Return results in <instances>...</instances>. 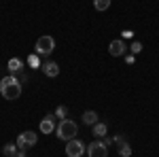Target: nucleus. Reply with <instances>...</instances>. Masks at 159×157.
Masks as SVG:
<instances>
[{
    "mask_svg": "<svg viewBox=\"0 0 159 157\" xmlns=\"http://www.w3.org/2000/svg\"><path fill=\"white\" fill-rule=\"evenodd\" d=\"M17 151H19L17 145H4V146H2V155H7V157H15Z\"/></svg>",
    "mask_w": 159,
    "mask_h": 157,
    "instance_id": "14",
    "label": "nucleus"
},
{
    "mask_svg": "<svg viewBox=\"0 0 159 157\" xmlns=\"http://www.w3.org/2000/svg\"><path fill=\"white\" fill-rule=\"evenodd\" d=\"M87 155L89 157H108V146L104 145L102 140H93L91 145L87 146Z\"/></svg>",
    "mask_w": 159,
    "mask_h": 157,
    "instance_id": "5",
    "label": "nucleus"
},
{
    "mask_svg": "<svg viewBox=\"0 0 159 157\" xmlns=\"http://www.w3.org/2000/svg\"><path fill=\"white\" fill-rule=\"evenodd\" d=\"M83 123L85 125H96L98 123V113L96 110H85L83 113Z\"/></svg>",
    "mask_w": 159,
    "mask_h": 157,
    "instance_id": "10",
    "label": "nucleus"
},
{
    "mask_svg": "<svg viewBox=\"0 0 159 157\" xmlns=\"http://www.w3.org/2000/svg\"><path fill=\"white\" fill-rule=\"evenodd\" d=\"M15 157H25V151H24V149H19V151L15 153Z\"/></svg>",
    "mask_w": 159,
    "mask_h": 157,
    "instance_id": "20",
    "label": "nucleus"
},
{
    "mask_svg": "<svg viewBox=\"0 0 159 157\" xmlns=\"http://www.w3.org/2000/svg\"><path fill=\"white\" fill-rule=\"evenodd\" d=\"M110 0H93V9L96 11H108Z\"/></svg>",
    "mask_w": 159,
    "mask_h": 157,
    "instance_id": "13",
    "label": "nucleus"
},
{
    "mask_svg": "<svg viewBox=\"0 0 159 157\" xmlns=\"http://www.w3.org/2000/svg\"><path fill=\"white\" fill-rule=\"evenodd\" d=\"M43 72L47 74L49 79H55V76L60 74V66H57V62H45V64H43Z\"/></svg>",
    "mask_w": 159,
    "mask_h": 157,
    "instance_id": "9",
    "label": "nucleus"
},
{
    "mask_svg": "<svg viewBox=\"0 0 159 157\" xmlns=\"http://www.w3.org/2000/svg\"><path fill=\"white\" fill-rule=\"evenodd\" d=\"M91 127H93V134H96V136H98V138H104V136H106V132H108V127H106V123H96V125H91Z\"/></svg>",
    "mask_w": 159,
    "mask_h": 157,
    "instance_id": "12",
    "label": "nucleus"
},
{
    "mask_svg": "<svg viewBox=\"0 0 159 157\" xmlns=\"http://www.w3.org/2000/svg\"><path fill=\"white\" fill-rule=\"evenodd\" d=\"M142 51V43H132V53H140Z\"/></svg>",
    "mask_w": 159,
    "mask_h": 157,
    "instance_id": "18",
    "label": "nucleus"
},
{
    "mask_svg": "<svg viewBox=\"0 0 159 157\" xmlns=\"http://www.w3.org/2000/svg\"><path fill=\"white\" fill-rule=\"evenodd\" d=\"M125 49H127L125 40H123V38H117V40H112V43L108 45V53L112 55V58H119V55L125 53Z\"/></svg>",
    "mask_w": 159,
    "mask_h": 157,
    "instance_id": "7",
    "label": "nucleus"
},
{
    "mask_svg": "<svg viewBox=\"0 0 159 157\" xmlns=\"http://www.w3.org/2000/svg\"><path fill=\"white\" fill-rule=\"evenodd\" d=\"M7 68H9L11 72H19V70L24 68V62L19 60V58H11V60L7 62Z\"/></svg>",
    "mask_w": 159,
    "mask_h": 157,
    "instance_id": "11",
    "label": "nucleus"
},
{
    "mask_svg": "<svg viewBox=\"0 0 159 157\" xmlns=\"http://www.w3.org/2000/svg\"><path fill=\"white\" fill-rule=\"evenodd\" d=\"M119 155L121 157H129L132 155V146L127 145V142H121V146H119Z\"/></svg>",
    "mask_w": 159,
    "mask_h": 157,
    "instance_id": "15",
    "label": "nucleus"
},
{
    "mask_svg": "<svg viewBox=\"0 0 159 157\" xmlns=\"http://www.w3.org/2000/svg\"><path fill=\"white\" fill-rule=\"evenodd\" d=\"M40 132H43V134L55 132V115H47L45 119L40 121Z\"/></svg>",
    "mask_w": 159,
    "mask_h": 157,
    "instance_id": "8",
    "label": "nucleus"
},
{
    "mask_svg": "<svg viewBox=\"0 0 159 157\" xmlns=\"http://www.w3.org/2000/svg\"><path fill=\"white\" fill-rule=\"evenodd\" d=\"M55 115H57V119H66V106H57V110H55Z\"/></svg>",
    "mask_w": 159,
    "mask_h": 157,
    "instance_id": "17",
    "label": "nucleus"
},
{
    "mask_svg": "<svg viewBox=\"0 0 159 157\" xmlns=\"http://www.w3.org/2000/svg\"><path fill=\"white\" fill-rule=\"evenodd\" d=\"M85 151H87V146L81 140H76V138L68 140V145H66V155L68 157H81Z\"/></svg>",
    "mask_w": 159,
    "mask_h": 157,
    "instance_id": "6",
    "label": "nucleus"
},
{
    "mask_svg": "<svg viewBox=\"0 0 159 157\" xmlns=\"http://www.w3.org/2000/svg\"><path fill=\"white\" fill-rule=\"evenodd\" d=\"M125 62H127V64H129V66H132V64H134V55H127V58H125Z\"/></svg>",
    "mask_w": 159,
    "mask_h": 157,
    "instance_id": "19",
    "label": "nucleus"
},
{
    "mask_svg": "<svg viewBox=\"0 0 159 157\" xmlns=\"http://www.w3.org/2000/svg\"><path fill=\"white\" fill-rule=\"evenodd\" d=\"M36 140H38V136L36 132H24V134H19L17 136V140H15V145H17V149H28V146H34L36 145Z\"/></svg>",
    "mask_w": 159,
    "mask_h": 157,
    "instance_id": "4",
    "label": "nucleus"
},
{
    "mask_svg": "<svg viewBox=\"0 0 159 157\" xmlns=\"http://www.w3.org/2000/svg\"><path fill=\"white\" fill-rule=\"evenodd\" d=\"M28 64H30V68H38V66H40V60H38V53H32V55L28 58Z\"/></svg>",
    "mask_w": 159,
    "mask_h": 157,
    "instance_id": "16",
    "label": "nucleus"
},
{
    "mask_svg": "<svg viewBox=\"0 0 159 157\" xmlns=\"http://www.w3.org/2000/svg\"><path fill=\"white\" fill-rule=\"evenodd\" d=\"M53 49H55V40L49 34H45V36H40L36 40V53L38 55H51Z\"/></svg>",
    "mask_w": 159,
    "mask_h": 157,
    "instance_id": "3",
    "label": "nucleus"
},
{
    "mask_svg": "<svg viewBox=\"0 0 159 157\" xmlns=\"http://www.w3.org/2000/svg\"><path fill=\"white\" fill-rule=\"evenodd\" d=\"M0 96L7 98V100H17L21 96V83L17 81L15 74H9L0 81Z\"/></svg>",
    "mask_w": 159,
    "mask_h": 157,
    "instance_id": "1",
    "label": "nucleus"
},
{
    "mask_svg": "<svg viewBox=\"0 0 159 157\" xmlns=\"http://www.w3.org/2000/svg\"><path fill=\"white\" fill-rule=\"evenodd\" d=\"M76 132H79V127H76V123H74L72 119H61L60 123H57V127H55V134H57V138L60 140H72L74 136H76Z\"/></svg>",
    "mask_w": 159,
    "mask_h": 157,
    "instance_id": "2",
    "label": "nucleus"
}]
</instances>
